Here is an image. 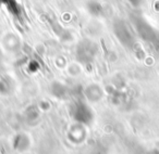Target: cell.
Segmentation results:
<instances>
[{
	"label": "cell",
	"mask_w": 159,
	"mask_h": 154,
	"mask_svg": "<svg viewBox=\"0 0 159 154\" xmlns=\"http://www.w3.org/2000/svg\"><path fill=\"white\" fill-rule=\"evenodd\" d=\"M115 28H116L115 29L116 34H117L119 39L121 40L123 44L129 45L132 42V35H131V33H130V29H129V27L126 26L124 23L118 22L117 24H116Z\"/></svg>",
	"instance_id": "cell-1"
},
{
	"label": "cell",
	"mask_w": 159,
	"mask_h": 154,
	"mask_svg": "<svg viewBox=\"0 0 159 154\" xmlns=\"http://www.w3.org/2000/svg\"><path fill=\"white\" fill-rule=\"evenodd\" d=\"M79 58L81 61H89L95 54V46L91 42H84L81 46H79V51H77Z\"/></svg>",
	"instance_id": "cell-2"
},
{
	"label": "cell",
	"mask_w": 159,
	"mask_h": 154,
	"mask_svg": "<svg viewBox=\"0 0 159 154\" xmlns=\"http://www.w3.org/2000/svg\"><path fill=\"white\" fill-rule=\"evenodd\" d=\"M74 115L79 121H89L91 118V111L86 105L80 103L75 108Z\"/></svg>",
	"instance_id": "cell-3"
},
{
	"label": "cell",
	"mask_w": 159,
	"mask_h": 154,
	"mask_svg": "<svg viewBox=\"0 0 159 154\" xmlns=\"http://www.w3.org/2000/svg\"><path fill=\"white\" fill-rule=\"evenodd\" d=\"M0 5L6 6L8 11L16 16L21 15V8L16 0H0Z\"/></svg>",
	"instance_id": "cell-4"
},
{
	"label": "cell",
	"mask_w": 159,
	"mask_h": 154,
	"mask_svg": "<svg viewBox=\"0 0 159 154\" xmlns=\"http://www.w3.org/2000/svg\"><path fill=\"white\" fill-rule=\"evenodd\" d=\"M87 9H89V13L93 15H100L104 11V8L98 1H89L87 2Z\"/></svg>",
	"instance_id": "cell-5"
},
{
	"label": "cell",
	"mask_w": 159,
	"mask_h": 154,
	"mask_svg": "<svg viewBox=\"0 0 159 154\" xmlns=\"http://www.w3.org/2000/svg\"><path fill=\"white\" fill-rule=\"evenodd\" d=\"M86 96H87V98H89L91 100L96 101V100H98L102 97V91H100L99 87L92 86L86 89Z\"/></svg>",
	"instance_id": "cell-6"
},
{
	"label": "cell",
	"mask_w": 159,
	"mask_h": 154,
	"mask_svg": "<svg viewBox=\"0 0 159 154\" xmlns=\"http://www.w3.org/2000/svg\"><path fill=\"white\" fill-rule=\"evenodd\" d=\"M129 5L132 6L133 8H139L142 5V0H126Z\"/></svg>",
	"instance_id": "cell-7"
}]
</instances>
